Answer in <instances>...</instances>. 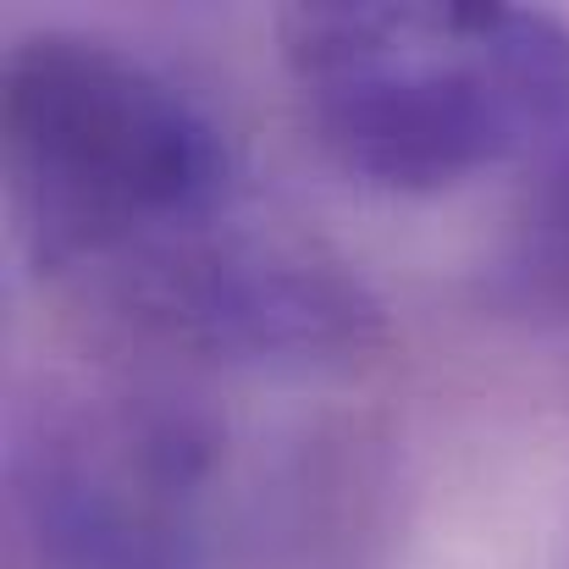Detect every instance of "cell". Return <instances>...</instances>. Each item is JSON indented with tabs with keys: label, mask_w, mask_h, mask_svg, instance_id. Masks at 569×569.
<instances>
[{
	"label": "cell",
	"mask_w": 569,
	"mask_h": 569,
	"mask_svg": "<svg viewBox=\"0 0 569 569\" xmlns=\"http://www.w3.org/2000/svg\"><path fill=\"white\" fill-rule=\"evenodd\" d=\"M6 199L39 271L100 316L204 360L366 349L377 310L310 232L254 204L216 117L89 33L44 28L0 72Z\"/></svg>",
	"instance_id": "cell-1"
},
{
	"label": "cell",
	"mask_w": 569,
	"mask_h": 569,
	"mask_svg": "<svg viewBox=\"0 0 569 569\" xmlns=\"http://www.w3.org/2000/svg\"><path fill=\"white\" fill-rule=\"evenodd\" d=\"M282 67L321 150L387 193H442L569 144V22L492 0H305Z\"/></svg>",
	"instance_id": "cell-2"
},
{
	"label": "cell",
	"mask_w": 569,
	"mask_h": 569,
	"mask_svg": "<svg viewBox=\"0 0 569 569\" xmlns=\"http://www.w3.org/2000/svg\"><path fill=\"white\" fill-rule=\"evenodd\" d=\"M199 470L204 442L189 420L139 403L50 409L6 465L11 569H204Z\"/></svg>",
	"instance_id": "cell-3"
}]
</instances>
